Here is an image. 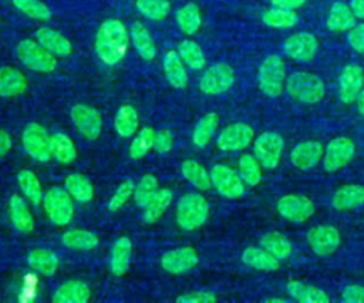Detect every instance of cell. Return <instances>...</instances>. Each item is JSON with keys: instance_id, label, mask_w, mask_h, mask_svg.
Here are the masks:
<instances>
[{"instance_id": "6da1fadb", "label": "cell", "mask_w": 364, "mask_h": 303, "mask_svg": "<svg viewBox=\"0 0 364 303\" xmlns=\"http://www.w3.org/2000/svg\"><path fill=\"white\" fill-rule=\"evenodd\" d=\"M128 50V31L122 21L109 18L104 21L95 36V53L107 65L119 63Z\"/></svg>"}, {"instance_id": "7a4b0ae2", "label": "cell", "mask_w": 364, "mask_h": 303, "mask_svg": "<svg viewBox=\"0 0 364 303\" xmlns=\"http://www.w3.org/2000/svg\"><path fill=\"white\" fill-rule=\"evenodd\" d=\"M209 215V205L206 199L196 192L185 193L176 208V222L185 230H195L200 228Z\"/></svg>"}, {"instance_id": "3957f363", "label": "cell", "mask_w": 364, "mask_h": 303, "mask_svg": "<svg viewBox=\"0 0 364 303\" xmlns=\"http://www.w3.org/2000/svg\"><path fill=\"white\" fill-rule=\"evenodd\" d=\"M286 91L289 95L304 104L318 102L326 92L324 83L310 73H293L286 81Z\"/></svg>"}, {"instance_id": "277c9868", "label": "cell", "mask_w": 364, "mask_h": 303, "mask_svg": "<svg viewBox=\"0 0 364 303\" xmlns=\"http://www.w3.org/2000/svg\"><path fill=\"white\" fill-rule=\"evenodd\" d=\"M18 60L30 70L37 73H51L57 67L54 54L46 50L41 44L31 40H21L16 46Z\"/></svg>"}, {"instance_id": "5b68a950", "label": "cell", "mask_w": 364, "mask_h": 303, "mask_svg": "<svg viewBox=\"0 0 364 303\" xmlns=\"http://www.w3.org/2000/svg\"><path fill=\"white\" fill-rule=\"evenodd\" d=\"M43 205L48 219L57 226H65L71 222L74 215V205L71 195L58 186L48 189L43 195Z\"/></svg>"}, {"instance_id": "8992f818", "label": "cell", "mask_w": 364, "mask_h": 303, "mask_svg": "<svg viewBox=\"0 0 364 303\" xmlns=\"http://www.w3.org/2000/svg\"><path fill=\"white\" fill-rule=\"evenodd\" d=\"M284 64L279 55H269L259 68V87L267 97H279L283 92Z\"/></svg>"}, {"instance_id": "52a82bcc", "label": "cell", "mask_w": 364, "mask_h": 303, "mask_svg": "<svg viewBox=\"0 0 364 303\" xmlns=\"http://www.w3.org/2000/svg\"><path fill=\"white\" fill-rule=\"evenodd\" d=\"M21 142L24 151L38 162H47L51 158L50 149V137L47 131L37 122H30L26 125Z\"/></svg>"}, {"instance_id": "ba28073f", "label": "cell", "mask_w": 364, "mask_h": 303, "mask_svg": "<svg viewBox=\"0 0 364 303\" xmlns=\"http://www.w3.org/2000/svg\"><path fill=\"white\" fill-rule=\"evenodd\" d=\"M235 81V73L230 65L216 63L210 65L199 80V88L209 95H218L228 91Z\"/></svg>"}, {"instance_id": "9c48e42d", "label": "cell", "mask_w": 364, "mask_h": 303, "mask_svg": "<svg viewBox=\"0 0 364 303\" xmlns=\"http://www.w3.org/2000/svg\"><path fill=\"white\" fill-rule=\"evenodd\" d=\"M210 184L212 186L228 199H237L243 195L245 186L243 179L232 168L226 165H215L210 169Z\"/></svg>"}, {"instance_id": "30bf717a", "label": "cell", "mask_w": 364, "mask_h": 303, "mask_svg": "<svg viewBox=\"0 0 364 303\" xmlns=\"http://www.w3.org/2000/svg\"><path fill=\"white\" fill-rule=\"evenodd\" d=\"M284 147L283 138L277 132H263L255 141L253 151L257 161L267 169H274L279 165L280 155Z\"/></svg>"}, {"instance_id": "8fae6325", "label": "cell", "mask_w": 364, "mask_h": 303, "mask_svg": "<svg viewBox=\"0 0 364 303\" xmlns=\"http://www.w3.org/2000/svg\"><path fill=\"white\" fill-rule=\"evenodd\" d=\"M71 119L78 132L90 141H94L100 137L102 129V117L101 114L85 104H77L71 108Z\"/></svg>"}, {"instance_id": "7c38bea8", "label": "cell", "mask_w": 364, "mask_h": 303, "mask_svg": "<svg viewBox=\"0 0 364 303\" xmlns=\"http://www.w3.org/2000/svg\"><path fill=\"white\" fill-rule=\"evenodd\" d=\"M355 147L350 138L338 137L328 142L324 151V169L334 172L343 168L354 155Z\"/></svg>"}, {"instance_id": "4fadbf2b", "label": "cell", "mask_w": 364, "mask_h": 303, "mask_svg": "<svg viewBox=\"0 0 364 303\" xmlns=\"http://www.w3.org/2000/svg\"><path fill=\"white\" fill-rule=\"evenodd\" d=\"M199 256L192 246H182L173 250H168L161 257V265L165 272L172 275H181L198 265Z\"/></svg>"}, {"instance_id": "5bb4252c", "label": "cell", "mask_w": 364, "mask_h": 303, "mask_svg": "<svg viewBox=\"0 0 364 303\" xmlns=\"http://www.w3.org/2000/svg\"><path fill=\"white\" fill-rule=\"evenodd\" d=\"M279 213L291 222H304L314 213V203L301 195H286L277 202Z\"/></svg>"}, {"instance_id": "9a60e30c", "label": "cell", "mask_w": 364, "mask_h": 303, "mask_svg": "<svg viewBox=\"0 0 364 303\" xmlns=\"http://www.w3.org/2000/svg\"><path fill=\"white\" fill-rule=\"evenodd\" d=\"M307 242L311 250L318 256H327L336 252L340 245V233L334 226L320 225L307 233Z\"/></svg>"}, {"instance_id": "2e32d148", "label": "cell", "mask_w": 364, "mask_h": 303, "mask_svg": "<svg viewBox=\"0 0 364 303\" xmlns=\"http://www.w3.org/2000/svg\"><path fill=\"white\" fill-rule=\"evenodd\" d=\"M253 139V129L245 122H236L226 127L218 137V147L222 151L245 149Z\"/></svg>"}, {"instance_id": "e0dca14e", "label": "cell", "mask_w": 364, "mask_h": 303, "mask_svg": "<svg viewBox=\"0 0 364 303\" xmlns=\"http://www.w3.org/2000/svg\"><path fill=\"white\" fill-rule=\"evenodd\" d=\"M364 74L360 65L348 64L343 68L338 78V95L343 102H353L363 90Z\"/></svg>"}, {"instance_id": "ac0fdd59", "label": "cell", "mask_w": 364, "mask_h": 303, "mask_svg": "<svg viewBox=\"0 0 364 303\" xmlns=\"http://www.w3.org/2000/svg\"><path fill=\"white\" fill-rule=\"evenodd\" d=\"M283 50L293 60L309 61L317 51V40L310 33H297L284 41Z\"/></svg>"}, {"instance_id": "d6986e66", "label": "cell", "mask_w": 364, "mask_h": 303, "mask_svg": "<svg viewBox=\"0 0 364 303\" xmlns=\"http://www.w3.org/2000/svg\"><path fill=\"white\" fill-rule=\"evenodd\" d=\"M323 155H324V151L318 141H306V142L297 144L291 149L290 159L296 168L301 171H307L313 168Z\"/></svg>"}, {"instance_id": "ffe728a7", "label": "cell", "mask_w": 364, "mask_h": 303, "mask_svg": "<svg viewBox=\"0 0 364 303\" xmlns=\"http://www.w3.org/2000/svg\"><path fill=\"white\" fill-rule=\"evenodd\" d=\"M36 38L38 44H41L46 50H48L51 54L67 57L71 54V43L68 38H65L63 34L58 31L48 28V27H41L36 31Z\"/></svg>"}, {"instance_id": "44dd1931", "label": "cell", "mask_w": 364, "mask_h": 303, "mask_svg": "<svg viewBox=\"0 0 364 303\" xmlns=\"http://www.w3.org/2000/svg\"><path fill=\"white\" fill-rule=\"evenodd\" d=\"M91 297L90 287L81 280H68L54 293V303H87Z\"/></svg>"}, {"instance_id": "7402d4cb", "label": "cell", "mask_w": 364, "mask_h": 303, "mask_svg": "<svg viewBox=\"0 0 364 303\" xmlns=\"http://www.w3.org/2000/svg\"><path fill=\"white\" fill-rule=\"evenodd\" d=\"M9 209H10L11 223L18 232H21V233L33 232L34 219H33V215H31L27 203L24 202V199L21 196L13 195L10 198Z\"/></svg>"}, {"instance_id": "603a6c76", "label": "cell", "mask_w": 364, "mask_h": 303, "mask_svg": "<svg viewBox=\"0 0 364 303\" xmlns=\"http://www.w3.org/2000/svg\"><path fill=\"white\" fill-rule=\"evenodd\" d=\"M27 80L24 74L13 67L0 68V97H16L26 91Z\"/></svg>"}, {"instance_id": "cb8c5ba5", "label": "cell", "mask_w": 364, "mask_h": 303, "mask_svg": "<svg viewBox=\"0 0 364 303\" xmlns=\"http://www.w3.org/2000/svg\"><path fill=\"white\" fill-rule=\"evenodd\" d=\"M131 250H132V243L127 236H121L114 242L111 248L109 267L115 276H122L128 272Z\"/></svg>"}, {"instance_id": "d4e9b609", "label": "cell", "mask_w": 364, "mask_h": 303, "mask_svg": "<svg viewBox=\"0 0 364 303\" xmlns=\"http://www.w3.org/2000/svg\"><path fill=\"white\" fill-rule=\"evenodd\" d=\"M164 71L168 83L178 90H182L188 84V74L183 67V61L181 60L176 51H168L164 57Z\"/></svg>"}, {"instance_id": "484cf974", "label": "cell", "mask_w": 364, "mask_h": 303, "mask_svg": "<svg viewBox=\"0 0 364 303\" xmlns=\"http://www.w3.org/2000/svg\"><path fill=\"white\" fill-rule=\"evenodd\" d=\"M242 260L257 270H264V272H272L277 270L280 267V260L274 257L270 252H267L264 248H246L242 253Z\"/></svg>"}, {"instance_id": "4316f807", "label": "cell", "mask_w": 364, "mask_h": 303, "mask_svg": "<svg viewBox=\"0 0 364 303\" xmlns=\"http://www.w3.org/2000/svg\"><path fill=\"white\" fill-rule=\"evenodd\" d=\"M331 203L338 211L354 209L364 203V186L361 185H346L336 191Z\"/></svg>"}, {"instance_id": "83f0119b", "label": "cell", "mask_w": 364, "mask_h": 303, "mask_svg": "<svg viewBox=\"0 0 364 303\" xmlns=\"http://www.w3.org/2000/svg\"><path fill=\"white\" fill-rule=\"evenodd\" d=\"M287 293L297 302L301 303H328L330 297L318 287L306 285L303 282L291 280L286 286Z\"/></svg>"}, {"instance_id": "f1b7e54d", "label": "cell", "mask_w": 364, "mask_h": 303, "mask_svg": "<svg viewBox=\"0 0 364 303\" xmlns=\"http://www.w3.org/2000/svg\"><path fill=\"white\" fill-rule=\"evenodd\" d=\"M131 40L136 50V53L141 55V58L149 61L156 54V47L154 43V38L151 37L146 27L141 23H134L131 27Z\"/></svg>"}, {"instance_id": "f546056e", "label": "cell", "mask_w": 364, "mask_h": 303, "mask_svg": "<svg viewBox=\"0 0 364 303\" xmlns=\"http://www.w3.org/2000/svg\"><path fill=\"white\" fill-rule=\"evenodd\" d=\"M27 263L43 276H51L58 267V257L48 249H34L27 255Z\"/></svg>"}, {"instance_id": "4dcf8cb0", "label": "cell", "mask_w": 364, "mask_h": 303, "mask_svg": "<svg viewBox=\"0 0 364 303\" xmlns=\"http://www.w3.org/2000/svg\"><path fill=\"white\" fill-rule=\"evenodd\" d=\"M172 202V192L171 189H158L155 195L151 198V201L145 205V211L142 215V219L145 223H155L168 209V206Z\"/></svg>"}, {"instance_id": "1f68e13d", "label": "cell", "mask_w": 364, "mask_h": 303, "mask_svg": "<svg viewBox=\"0 0 364 303\" xmlns=\"http://www.w3.org/2000/svg\"><path fill=\"white\" fill-rule=\"evenodd\" d=\"M63 243L75 250H92L98 246V238L91 230L85 229H70L63 233Z\"/></svg>"}, {"instance_id": "d6a6232c", "label": "cell", "mask_w": 364, "mask_h": 303, "mask_svg": "<svg viewBox=\"0 0 364 303\" xmlns=\"http://www.w3.org/2000/svg\"><path fill=\"white\" fill-rule=\"evenodd\" d=\"M65 191L78 202H90L94 196V188L90 179L82 174H70L65 178Z\"/></svg>"}, {"instance_id": "836d02e7", "label": "cell", "mask_w": 364, "mask_h": 303, "mask_svg": "<svg viewBox=\"0 0 364 303\" xmlns=\"http://www.w3.org/2000/svg\"><path fill=\"white\" fill-rule=\"evenodd\" d=\"M51 156L61 164H71L77 158V149L71 138L63 132H57L50 138Z\"/></svg>"}, {"instance_id": "e575fe53", "label": "cell", "mask_w": 364, "mask_h": 303, "mask_svg": "<svg viewBox=\"0 0 364 303\" xmlns=\"http://www.w3.org/2000/svg\"><path fill=\"white\" fill-rule=\"evenodd\" d=\"M354 26V13L353 10L341 3L337 1L331 6L328 18H327V27L333 31H344L350 30Z\"/></svg>"}, {"instance_id": "d590c367", "label": "cell", "mask_w": 364, "mask_h": 303, "mask_svg": "<svg viewBox=\"0 0 364 303\" xmlns=\"http://www.w3.org/2000/svg\"><path fill=\"white\" fill-rule=\"evenodd\" d=\"M114 127L119 137L128 138L138 129V114L132 105H122L114 118Z\"/></svg>"}, {"instance_id": "8d00e7d4", "label": "cell", "mask_w": 364, "mask_h": 303, "mask_svg": "<svg viewBox=\"0 0 364 303\" xmlns=\"http://www.w3.org/2000/svg\"><path fill=\"white\" fill-rule=\"evenodd\" d=\"M181 172L183 175V178L191 182L196 189L200 191H206L210 188V175L208 174V171L198 162L193 159H188L183 161L181 165Z\"/></svg>"}, {"instance_id": "74e56055", "label": "cell", "mask_w": 364, "mask_h": 303, "mask_svg": "<svg viewBox=\"0 0 364 303\" xmlns=\"http://www.w3.org/2000/svg\"><path fill=\"white\" fill-rule=\"evenodd\" d=\"M218 124H219L218 114L209 112V114L203 115L198 121V124H196V127L193 129V134H192L193 144L196 147H199V148L206 147L209 144L210 138L213 137V134H215V131L218 128Z\"/></svg>"}, {"instance_id": "f35d334b", "label": "cell", "mask_w": 364, "mask_h": 303, "mask_svg": "<svg viewBox=\"0 0 364 303\" xmlns=\"http://www.w3.org/2000/svg\"><path fill=\"white\" fill-rule=\"evenodd\" d=\"M175 20H176L179 28L185 34H188V36L195 34L200 27V13H199L198 6L195 3H188V4L182 6L176 11Z\"/></svg>"}, {"instance_id": "ab89813d", "label": "cell", "mask_w": 364, "mask_h": 303, "mask_svg": "<svg viewBox=\"0 0 364 303\" xmlns=\"http://www.w3.org/2000/svg\"><path fill=\"white\" fill-rule=\"evenodd\" d=\"M260 245L279 260L287 259L291 253V245L289 239L279 232H270L263 235L260 239Z\"/></svg>"}, {"instance_id": "60d3db41", "label": "cell", "mask_w": 364, "mask_h": 303, "mask_svg": "<svg viewBox=\"0 0 364 303\" xmlns=\"http://www.w3.org/2000/svg\"><path fill=\"white\" fill-rule=\"evenodd\" d=\"M17 182H18V186H20L21 192L26 195V198L28 201H31L36 205L43 201L41 185H40V181H38V178L34 172H31L28 169H21L17 174Z\"/></svg>"}, {"instance_id": "b9f144b4", "label": "cell", "mask_w": 364, "mask_h": 303, "mask_svg": "<svg viewBox=\"0 0 364 303\" xmlns=\"http://www.w3.org/2000/svg\"><path fill=\"white\" fill-rule=\"evenodd\" d=\"M178 54L181 60L192 70H200L206 64L202 48L192 40H183L178 47Z\"/></svg>"}, {"instance_id": "7bdbcfd3", "label": "cell", "mask_w": 364, "mask_h": 303, "mask_svg": "<svg viewBox=\"0 0 364 303\" xmlns=\"http://www.w3.org/2000/svg\"><path fill=\"white\" fill-rule=\"evenodd\" d=\"M135 6L141 14L155 21L166 18L171 11V4L168 0H136Z\"/></svg>"}, {"instance_id": "ee69618b", "label": "cell", "mask_w": 364, "mask_h": 303, "mask_svg": "<svg viewBox=\"0 0 364 303\" xmlns=\"http://www.w3.org/2000/svg\"><path fill=\"white\" fill-rule=\"evenodd\" d=\"M262 20L266 26L276 28H289L297 23V16L293 10L287 9H272L263 13Z\"/></svg>"}, {"instance_id": "f6af8a7d", "label": "cell", "mask_w": 364, "mask_h": 303, "mask_svg": "<svg viewBox=\"0 0 364 303\" xmlns=\"http://www.w3.org/2000/svg\"><path fill=\"white\" fill-rule=\"evenodd\" d=\"M239 175L245 184L249 186H255L262 179V171L257 158L246 154L239 159Z\"/></svg>"}, {"instance_id": "bcb514c9", "label": "cell", "mask_w": 364, "mask_h": 303, "mask_svg": "<svg viewBox=\"0 0 364 303\" xmlns=\"http://www.w3.org/2000/svg\"><path fill=\"white\" fill-rule=\"evenodd\" d=\"M154 139H155L154 129L149 127L142 128L129 145V156L132 159H141L142 156H145L148 151L154 147Z\"/></svg>"}, {"instance_id": "7dc6e473", "label": "cell", "mask_w": 364, "mask_h": 303, "mask_svg": "<svg viewBox=\"0 0 364 303\" xmlns=\"http://www.w3.org/2000/svg\"><path fill=\"white\" fill-rule=\"evenodd\" d=\"M158 191V181L155 175L152 174H145L139 182L135 185L134 189V199L138 206L145 208V205L151 201V198L155 195Z\"/></svg>"}, {"instance_id": "c3c4849f", "label": "cell", "mask_w": 364, "mask_h": 303, "mask_svg": "<svg viewBox=\"0 0 364 303\" xmlns=\"http://www.w3.org/2000/svg\"><path fill=\"white\" fill-rule=\"evenodd\" d=\"M17 10L34 20H48L51 17L50 9L40 0H13Z\"/></svg>"}, {"instance_id": "681fc988", "label": "cell", "mask_w": 364, "mask_h": 303, "mask_svg": "<svg viewBox=\"0 0 364 303\" xmlns=\"http://www.w3.org/2000/svg\"><path fill=\"white\" fill-rule=\"evenodd\" d=\"M134 189H135V185L131 179H125L122 184H119V186L117 188V191L108 201V205H107L108 211L115 212L119 208H122L127 203V201L129 199V196L134 195Z\"/></svg>"}, {"instance_id": "f907efd6", "label": "cell", "mask_w": 364, "mask_h": 303, "mask_svg": "<svg viewBox=\"0 0 364 303\" xmlns=\"http://www.w3.org/2000/svg\"><path fill=\"white\" fill-rule=\"evenodd\" d=\"M176 302L178 303H213L216 302V296L212 292L199 290V292H191L176 297Z\"/></svg>"}, {"instance_id": "816d5d0a", "label": "cell", "mask_w": 364, "mask_h": 303, "mask_svg": "<svg viewBox=\"0 0 364 303\" xmlns=\"http://www.w3.org/2000/svg\"><path fill=\"white\" fill-rule=\"evenodd\" d=\"M154 148L158 154H166L172 148V134L169 129H159L155 132Z\"/></svg>"}, {"instance_id": "f5cc1de1", "label": "cell", "mask_w": 364, "mask_h": 303, "mask_svg": "<svg viewBox=\"0 0 364 303\" xmlns=\"http://www.w3.org/2000/svg\"><path fill=\"white\" fill-rule=\"evenodd\" d=\"M347 40L357 53L364 54V24L353 27L347 36Z\"/></svg>"}, {"instance_id": "db71d44e", "label": "cell", "mask_w": 364, "mask_h": 303, "mask_svg": "<svg viewBox=\"0 0 364 303\" xmlns=\"http://www.w3.org/2000/svg\"><path fill=\"white\" fill-rule=\"evenodd\" d=\"M341 297L347 303H364V287L357 285L347 286L344 287Z\"/></svg>"}, {"instance_id": "11a10c76", "label": "cell", "mask_w": 364, "mask_h": 303, "mask_svg": "<svg viewBox=\"0 0 364 303\" xmlns=\"http://www.w3.org/2000/svg\"><path fill=\"white\" fill-rule=\"evenodd\" d=\"M273 6L279 7V9H287V10H293L300 7L304 0H270Z\"/></svg>"}, {"instance_id": "9f6ffc18", "label": "cell", "mask_w": 364, "mask_h": 303, "mask_svg": "<svg viewBox=\"0 0 364 303\" xmlns=\"http://www.w3.org/2000/svg\"><path fill=\"white\" fill-rule=\"evenodd\" d=\"M10 149H11V138L4 129H0V156H4Z\"/></svg>"}, {"instance_id": "6f0895ef", "label": "cell", "mask_w": 364, "mask_h": 303, "mask_svg": "<svg viewBox=\"0 0 364 303\" xmlns=\"http://www.w3.org/2000/svg\"><path fill=\"white\" fill-rule=\"evenodd\" d=\"M350 9L353 10V13L357 17L364 18V0H351L350 1Z\"/></svg>"}, {"instance_id": "680465c9", "label": "cell", "mask_w": 364, "mask_h": 303, "mask_svg": "<svg viewBox=\"0 0 364 303\" xmlns=\"http://www.w3.org/2000/svg\"><path fill=\"white\" fill-rule=\"evenodd\" d=\"M357 107H358L360 114L364 117V90H361V92L357 97Z\"/></svg>"}, {"instance_id": "91938a15", "label": "cell", "mask_w": 364, "mask_h": 303, "mask_svg": "<svg viewBox=\"0 0 364 303\" xmlns=\"http://www.w3.org/2000/svg\"><path fill=\"white\" fill-rule=\"evenodd\" d=\"M266 302H280V303H286V300H283V299H267Z\"/></svg>"}]
</instances>
